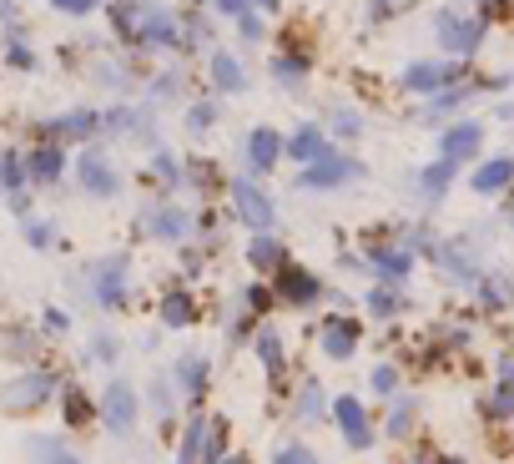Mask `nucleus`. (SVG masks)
<instances>
[{
  "instance_id": "1",
  "label": "nucleus",
  "mask_w": 514,
  "mask_h": 464,
  "mask_svg": "<svg viewBox=\"0 0 514 464\" xmlns=\"http://www.w3.org/2000/svg\"><path fill=\"white\" fill-rule=\"evenodd\" d=\"M434 36H439V46H444L449 56L469 61V56H479V46L489 41V21H484V16L439 11V16H434Z\"/></svg>"
},
{
  "instance_id": "2",
  "label": "nucleus",
  "mask_w": 514,
  "mask_h": 464,
  "mask_svg": "<svg viewBox=\"0 0 514 464\" xmlns=\"http://www.w3.org/2000/svg\"><path fill=\"white\" fill-rule=\"evenodd\" d=\"M464 76V66H454V61H409L404 66V91H419V96H434V91H444V86H454Z\"/></svg>"
},
{
  "instance_id": "3",
  "label": "nucleus",
  "mask_w": 514,
  "mask_h": 464,
  "mask_svg": "<svg viewBox=\"0 0 514 464\" xmlns=\"http://www.w3.org/2000/svg\"><path fill=\"white\" fill-rule=\"evenodd\" d=\"M358 177H363V162L328 152V157L308 162V172L298 177V187H308V192H323V187H338V182H358Z\"/></svg>"
},
{
  "instance_id": "4",
  "label": "nucleus",
  "mask_w": 514,
  "mask_h": 464,
  "mask_svg": "<svg viewBox=\"0 0 514 464\" xmlns=\"http://www.w3.org/2000/svg\"><path fill=\"white\" fill-rule=\"evenodd\" d=\"M101 414H106L111 434H132V424H137V389L132 384H111L106 399H101Z\"/></svg>"
},
{
  "instance_id": "5",
  "label": "nucleus",
  "mask_w": 514,
  "mask_h": 464,
  "mask_svg": "<svg viewBox=\"0 0 514 464\" xmlns=\"http://www.w3.org/2000/svg\"><path fill=\"white\" fill-rule=\"evenodd\" d=\"M232 197H237V207H242V217H247V227H257V232H268L273 227V202L257 192L252 182H232Z\"/></svg>"
},
{
  "instance_id": "6",
  "label": "nucleus",
  "mask_w": 514,
  "mask_h": 464,
  "mask_svg": "<svg viewBox=\"0 0 514 464\" xmlns=\"http://www.w3.org/2000/svg\"><path fill=\"white\" fill-rule=\"evenodd\" d=\"M333 414H338L343 439H348L353 449H368V444H373V434H368V414H363V404H358V399H348V394H343V399L333 404Z\"/></svg>"
},
{
  "instance_id": "7",
  "label": "nucleus",
  "mask_w": 514,
  "mask_h": 464,
  "mask_svg": "<svg viewBox=\"0 0 514 464\" xmlns=\"http://www.w3.org/2000/svg\"><path fill=\"white\" fill-rule=\"evenodd\" d=\"M479 142H484V127H479V122H459V127H449V132H444V157L459 167V162H469V157H474V147H479Z\"/></svg>"
},
{
  "instance_id": "8",
  "label": "nucleus",
  "mask_w": 514,
  "mask_h": 464,
  "mask_svg": "<svg viewBox=\"0 0 514 464\" xmlns=\"http://www.w3.org/2000/svg\"><path fill=\"white\" fill-rule=\"evenodd\" d=\"M278 157H283V137H278L273 127H257V132H247V162H252L257 172H268Z\"/></svg>"
},
{
  "instance_id": "9",
  "label": "nucleus",
  "mask_w": 514,
  "mask_h": 464,
  "mask_svg": "<svg viewBox=\"0 0 514 464\" xmlns=\"http://www.w3.org/2000/svg\"><path fill=\"white\" fill-rule=\"evenodd\" d=\"M212 86L217 91H227V96H237V91H247V71H242V61L237 56H227V51H212Z\"/></svg>"
},
{
  "instance_id": "10",
  "label": "nucleus",
  "mask_w": 514,
  "mask_h": 464,
  "mask_svg": "<svg viewBox=\"0 0 514 464\" xmlns=\"http://www.w3.org/2000/svg\"><path fill=\"white\" fill-rule=\"evenodd\" d=\"M81 182L91 187V192H101V197H111L116 192V172H111V162H106V152H86L81 157Z\"/></svg>"
},
{
  "instance_id": "11",
  "label": "nucleus",
  "mask_w": 514,
  "mask_h": 464,
  "mask_svg": "<svg viewBox=\"0 0 514 464\" xmlns=\"http://www.w3.org/2000/svg\"><path fill=\"white\" fill-rule=\"evenodd\" d=\"M293 162H318V157H328V142H323V132L318 127H298L293 137H288V147H283Z\"/></svg>"
},
{
  "instance_id": "12",
  "label": "nucleus",
  "mask_w": 514,
  "mask_h": 464,
  "mask_svg": "<svg viewBox=\"0 0 514 464\" xmlns=\"http://www.w3.org/2000/svg\"><path fill=\"white\" fill-rule=\"evenodd\" d=\"M514 182V157H494V162H484L479 172H474V192H499V187H509Z\"/></svg>"
},
{
  "instance_id": "13",
  "label": "nucleus",
  "mask_w": 514,
  "mask_h": 464,
  "mask_svg": "<svg viewBox=\"0 0 514 464\" xmlns=\"http://www.w3.org/2000/svg\"><path fill=\"white\" fill-rule=\"evenodd\" d=\"M96 127H101L96 106H86V111H71V116H56V122H46V132H51V137H86V132H96Z\"/></svg>"
},
{
  "instance_id": "14",
  "label": "nucleus",
  "mask_w": 514,
  "mask_h": 464,
  "mask_svg": "<svg viewBox=\"0 0 514 464\" xmlns=\"http://www.w3.org/2000/svg\"><path fill=\"white\" fill-rule=\"evenodd\" d=\"M353 343H358V328H353V323H338V318H333V323L323 328V354H328V359H348Z\"/></svg>"
},
{
  "instance_id": "15",
  "label": "nucleus",
  "mask_w": 514,
  "mask_h": 464,
  "mask_svg": "<svg viewBox=\"0 0 514 464\" xmlns=\"http://www.w3.org/2000/svg\"><path fill=\"white\" fill-rule=\"evenodd\" d=\"M11 389H21V394H6V404H21V409H31V404H41V399H51V379L46 374H31V379H21V384H11Z\"/></svg>"
},
{
  "instance_id": "16",
  "label": "nucleus",
  "mask_w": 514,
  "mask_h": 464,
  "mask_svg": "<svg viewBox=\"0 0 514 464\" xmlns=\"http://www.w3.org/2000/svg\"><path fill=\"white\" fill-rule=\"evenodd\" d=\"M454 172H459V167H454L449 157H439L434 167H424V172H419V187H424V197H444V187L454 182Z\"/></svg>"
},
{
  "instance_id": "17",
  "label": "nucleus",
  "mask_w": 514,
  "mask_h": 464,
  "mask_svg": "<svg viewBox=\"0 0 514 464\" xmlns=\"http://www.w3.org/2000/svg\"><path fill=\"white\" fill-rule=\"evenodd\" d=\"M121 278H126L121 263H106V268L96 273V298H101L106 308H121Z\"/></svg>"
},
{
  "instance_id": "18",
  "label": "nucleus",
  "mask_w": 514,
  "mask_h": 464,
  "mask_svg": "<svg viewBox=\"0 0 514 464\" xmlns=\"http://www.w3.org/2000/svg\"><path fill=\"white\" fill-rule=\"evenodd\" d=\"M273 81L288 86V91L303 86V81H308V56H278V61H273Z\"/></svg>"
},
{
  "instance_id": "19",
  "label": "nucleus",
  "mask_w": 514,
  "mask_h": 464,
  "mask_svg": "<svg viewBox=\"0 0 514 464\" xmlns=\"http://www.w3.org/2000/svg\"><path fill=\"white\" fill-rule=\"evenodd\" d=\"M283 298L288 303H313L318 298V278H308V273H283Z\"/></svg>"
},
{
  "instance_id": "20",
  "label": "nucleus",
  "mask_w": 514,
  "mask_h": 464,
  "mask_svg": "<svg viewBox=\"0 0 514 464\" xmlns=\"http://www.w3.org/2000/svg\"><path fill=\"white\" fill-rule=\"evenodd\" d=\"M409 253L404 248H383V253H373V273H383V278H404L409 273Z\"/></svg>"
},
{
  "instance_id": "21",
  "label": "nucleus",
  "mask_w": 514,
  "mask_h": 464,
  "mask_svg": "<svg viewBox=\"0 0 514 464\" xmlns=\"http://www.w3.org/2000/svg\"><path fill=\"white\" fill-rule=\"evenodd\" d=\"M31 172H36V182H56L61 177V147H36Z\"/></svg>"
},
{
  "instance_id": "22",
  "label": "nucleus",
  "mask_w": 514,
  "mask_h": 464,
  "mask_svg": "<svg viewBox=\"0 0 514 464\" xmlns=\"http://www.w3.org/2000/svg\"><path fill=\"white\" fill-rule=\"evenodd\" d=\"M247 258H252V263H263V268H283V248L268 238V232H257V238H252Z\"/></svg>"
},
{
  "instance_id": "23",
  "label": "nucleus",
  "mask_w": 514,
  "mask_h": 464,
  "mask_svg": "<svg viewBox=\"0 0 514 464\" xmlns=\"http://www.w3.org/2000/svg\"><path fill=\"white\" fill-rule=\"evenodd\" d=\"M26 449H31V454H36V459H41V464H81V459H76V454H71V449H61V444H56V439H31V444H26Z\"/></svg>"
},
{
  "instance_id": "24",
  "label": "nucleus",
  "mask_w": 514,
  "mask_h": 464,
  "mask_svg": "<svg viewBox=\"0 0 514 464\" xmlns=\"http://www.w3.org/2000/svg\"><path fill=\"white\" fill-rule=\"evenodd\" d=\"M177 374H182L187 394H192V399H202V389H207V364H202V359H182V364H177Z\"/></svg>"
},
{
  "instance_id": "25",
  "label": "nucleus",
  "mask_w": 514,
  "mask_h": 464,
  "mask_svg": "<svg viewBox=\"0 0 514 464\" xmlns=\"http://www.w3.org/2000/svg\"><path fill=\"white\" fill-rule=\"evenodd\" d=\"M237 36H242L247 46H252V41H263V36H268L263 16H257V11H242V16H237Z\"/></svg>"
},
{
  "instance_id": "26",
  "label": "nucleus",
  "mask_w": 514,
  "mask_h": 464,
  "mask_svg": "<svg viewBox=\"0 0 514 464\" xmlns=\"http://www.w3.org/2000/svg\"><path fill=\"white\" fill-rule=\"evenodd\" d=\"M0 182H6L11 192L26 182V167H21V157H16V152H6V157H0Z\"/></svg>"
},
{
  "instance_id": "27",
  "label": "nucleus",
  "mask_w": 514,
  "mask_h": 464,
  "mask_svg": "<svg viewBox=\"0 0 514 464\" xmlns=\"http://www.w3.org/2000/svg\"><path fill=\"white\" fill-rule=\"evenodd\" d=\"M212 122H217V106H212V101H197V106L187 111V127H192V132H207Z\"/></svg>"
},
{
  "instance_id": "28",
  "label": "nucleus",
  "mask_w": 514,
  "mask_h": 464,
  "mask_svg": "<svg viewBox=\"0 0 514 464\" xmlns=\"http://www.w3.org/2000/svg\"><path fill=\"white\" fill-rule=\"evenodd\" d=\"M96 6H101V0H51V11H61V16H76V21H86Z\"/></svg>"
},
{
  "instance_id": "29",
  "label": "nucleus",
  "mask_w": 514,
  "mask_h": 464,
  "mask_svg": "<svg viewBox=\"0 0 514 464\" xmlns=\"http://www.w3.org/2000/svg\"><path fill=\"white\" fill-rule=\"evenodd\" d=\"M257 354H263V364H268L273 374L283 369V354H278V338H273V333H263V338H257Z\"/></svg>"
},
{
  "instance_id": "30",
  "label": "nucleus",
  "mask_w": 514,
  "mask_h": 464,
  "mask_svg": "<svg viewBox=\"0 0 514 464\" xmlns=\"http://www.w3.org/2000/svg\"><path fill=\"white\" fill-rule=\"evenodd\" d=\"M278 464H318V459H313V449H303V444H283V449H278Z\"/></svg>"
},
{
  "instance_id": "31",
  "label": "nucleus",
  "mask_w": 514,
  "mask_h": 464,
  "mask_svg": "<svg viewBox=\"0 0 514 464\" xmlns=\"http://www.w3.org/2000/svg\"><path fill=\"white\" fill-rule=\"evenodd\" d=\"M202 434H207V424H192V429H187V444H182V464H192V459H197V449H202Z\"/></svg>"
},
{
  "instance_id": "32",
  "label": "nucleus",
  "mask_w": 514,
  "mask_h": 464,
  "mask_svg": "<svg viewBox=\"0 0 514 464\" xmlns=\"http://www.w3.org/2000/svg\"><path fill=\"white\" fill-rule=\"evenodd\" d=\"M182 222H187L182 212H162V217H157V232H162V238H182Z\"/></svg>"
},
{
  "instance_id": "33",
  "label": "nucleus",
  "mask_w": 514,
  "mask_h": 464,
  "mask_svg": "<svg viewBox=\"0 0 514 464\" xmlns=\"http://www.w3.org/2000/svg\"><path fill=\"white\" fill-rule=\"evenodd\" d=\"M333 127H338L343 137H358V132H363V122H358L353 111H333Z\"/></svg>"
},
{
  "instance_id": "34",
  "label": "nucleus",
  "mask_w": 514,
  "mask_h": 464,
  "mask_svg": "<svg viewBox=\"0 0 514 464\" xmlns=\"http://www.w3.org/2000/svg\"><path fill=\"white\" fill-rule=\"evenodd\" d=\"M409 419H414V404H409V399H399V409H394V424H389V434H409Z\"/></svg>"
},
{
  "instance_id": "35",
  "label": "nucleus",
  "mask_w": 514,
  "mask_h": 464,
  "mask_svg": "<svg viewBox=\"0 0 514 464\" xmlns=\"http://www.w3.org/2000/svg\"><path fill=\"white\" fill-rule=\"evenodd\" d=\"M394 384H399V374H394L389 364H383V369H373V389H378V394H394Z\"/></svg>"
},
{
  "instance_id": "36",
  "label": "nucleus",
  "mask_w": 514,
  "mask_h": 464,
  "mask_svg": "<svg viewBox=\"0 0 514 464\" xmlns=\"http://www.w3.org/2000/svg\"><path fill=\"white\" fill-rule=\"evenodd\" d=\"M187 308H192L187 298H167V313H162V318H167V323H187V318H192Z\"/></svg>"
},
{
  "instance_id": "37",
  "label": "nucleus",
  "mask_w": 514,
  "mask_h": 464,
  "mask_svg": "<svg viewBox=\"0 0 514 464\" xmlns=\"http://www.w3.org/2000/svg\"><path fill=\"white\" fill-rule=\"evenodd\" d=\"M368 308H373V313H399V298H394V293H378V288H373Z\"/></svg>"
},
{
  "instance_id": "38",
  "label": "nucleus",
  "mask_w": 514,
  "mask_h": 464,
  "mask_svg": "<svg viewBox=\"0 0 514 464\" xmlns=\"http://www.w3.org/2000/svg\"><path fill=\"white\" fill-rule=\"evenodd\" d=\"M212 11H217V16H232V21H237V16H242V11H252V6H247V0H212Z\"/></svg>"
},
{
  "instance_id": "39",
  "label": "nucleus",
  "mask_w": 514,
  "mask_h": 464,
  "mask_svg": "<svg viewBox=\"0 0 514 464\" xmlns=\"http://www.w3.org/2000/svg\"><path fill=\"white\" fill-rule=\"evenodd\" d=\"M509 374H514V369H509ZM499 389H504V394H494V409H499V414H514V379L499 384Z\"/></svg>"
},
{
  "instance_id": "40",
  "label": "nucleus",
  "mask_w": 514,
  "mask_h": 464,
  "mask_svg": "<svg viewBox=\"0 0 514 464\" xmlns=\"http://www.w3.org/2000/svg\"><path fill=\"white\" fill-rule=\"evenodd\" d=\"M399 6H404V0H373V21H389Z\"/></svg>"
},
{
  "instance_id": "41",
  "label": "nucleus",
  "mask_w": 514,
  "mask_h": 464,
  "mask_svg": "<svg viewBox=\"0 0 514 464\" xmlns=\"http://www.w3.org/2000/svg\"><path fill=\"white\" fill-rule=\"evenodd\" d=\"M26 238H31L36 248H46V243H51V232H46V222H31V232H26Z\"/></svg>"
},
{
  "instance_id": "42",
  "label": "nucleus",
  "mask_w": 514,
  "mask_h": 464,
  "mask_svg": "<svg viewBox=\"0 0 514 464\" xmlns=\"http://www.w3.org/2000/svg\"><path fill=\"white\" fill-rule=\"evenodd\" d=\"M318 404H323V399H318V389L308 384V394H303V419H313V414H318Z\"/></svg>"
},
{
  "instance_id": "43",
  "label": "nucleus",
  "mask_w": 514,
  "mask_h": 464,
  "mask_svg": "<svg viewBox=\"0 0 514 464\" xmlns=\"http://www.w3.org/2000/svg\"><path fill=\"white\" fill-rule=\"evenodd\" d=\"M66 414H71V419H86V399H76V394H71V404H66Z\"/></svg>"
},
{
  "instance_id": "44",
  "label": "nucleus",
  "mask_w": 514,
  "mask_h": 464,
  "mask_svg": "<svg viewBox=\"0 0 514 464\" xmlns=\"http://www.w3.org/2000/svg\"><path fill=\"white\" fill-rule=\"evenodd\" d=\"M247 6H252V11H278L283 0H247Z\"/></svg>"
},
{
  "instance_id": "45",
  "label": "nucleus",
  "mask_w": 514,
  "mask_h": 464,
  "mask_svg": "<svg viewBox=\"0 0 514 464\" xmlns=\"http://www.w3.org/2000/svg\"><path fill=\"white\" fill-rule=\"evenodd\" d=\"M479 6H494V0H479Z\"/></svg>"
},
{
  "instance_id": "46",
  "label": "nucleus",
  "mask_w": 514,
  "mask_h": 464,
  "mask_svg": "<svg viewBox=\"0 0 514 464\" xmlns=\"http://www.w3.org/2000/svg\"><path fill=\"white\" fill-rule=\"evenodd\" d=\"M227 464H242V459H227Z\"/></svg>"
}]
</instances>
